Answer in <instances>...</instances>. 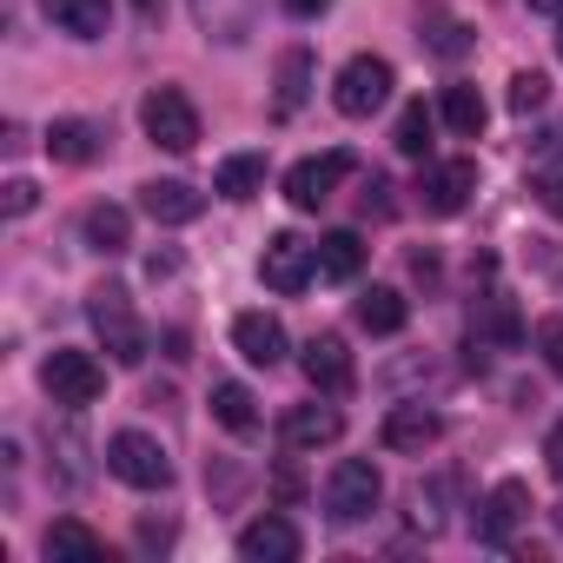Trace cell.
<instances>
[{"label":"cell","mask_w":563,"mask_h":563,"mask_svg":"<svg viewBox=\"0 0 563 563\" xmlns=\"http://www.w3.org/2000/svg\"><path fill=\"white\" fill-rule=\"evenodd\" d=\"M87 319H93V332H100L113 365H140L146 358V325L133 319V292L126 286H93L87 292Z\"/></svg>","instance_id":"1"},{"label":"cell","mask_w":563,"mask_h":563,"mask_svg":"<svg viewBox=\"0 0 563 563\" xmlns=\"http://www.w3.org/2000/svg\"><path fill=\"white\" fill-rule=\"evenodd\" d=\"M378 504H385L378 464H372V457H339L332 477H325V517H332V523H365Z\"/></svg>","instance_id":"2"},{"label":"cell","mask_w":563,"mask_h":563,"mask_svg":"<svg viewBox=\"0 0 563 563\" xmlns=\"http://www.w3.org/2000/svg\"><path fill=\"white\" fill-rule=\"evenodd\" d=\"M41 385H47V398H54V405L87 411V405L107 391V372H100V358H93V352L54 345V352H47V365H41Z\"/></svg>","instance_id":"3"},{"label":"cell","mask_w":563,"mask_h":563,"mask_svg":"<svg viewBox=\"0 0 563 563\" xmlns=\"http://www.w3.org/2000/svg\"><path fill=\"white\" fill-rule=\"evenodd\" d=\"M107 471H113L120 484H133V490H166V484H173V457H166V444L146 438V431H113V438H107Z\"/></svg>","instance_id":"4"},{"label":"cell","mask_w":563,"mask_h":563,"mask_svg":"<svg viewBox=\"0 0 563 563\" xmlns=\"http://www.w3.org/2000/svg\"><path fill=\"white\" fill-rule=\"evenodd\" d=\"M258 278H265V292L299 299L312 278H319V245H306L299 232H272L265 252H258Z\"/></svg>","instance_id":"5"},{"label":"cell","mask_w":563,"mask_h":563,"mask_svg":"<svg viewBox=\"0 0 563 563\" xmlns=\"http://www.w3.org/2000/svg\"><path fill=\"white\" fill-rule=\"evenodd\" d=\"M391 87H398L391 60H378V54H352V60L339 67L332 100H339V113H345V120H372V113L391 100Z\"/></svg>","instance_id":"6"},{"label":"cell","mask_w":563,"mask_h":563,"mask_svg":"<svg viewBox=\"0 0 563 563\" xmlns=\"http://www.w3.org/2000/svg\"><path fill=\"white\" fill-rule=\"evenodd\" d=\"M140 126H146V140L166 146V153H192V146H199V107H192L179 87H153V93L140 100Z\"/></svg>","instance_id":"7"},{"label":"cell","mask_w":563,"mask_h":563,"mask_svg":"<svg viewBox=\"0 0 563 563\" xmlns=\"http://www.w3.org/2000/svg\"><path fill=\"white\" fill-rule=\"evenodd\" d=\"M530 490L517 484V477H504V484H490L484 490V504H477V543H490V550H510L517 543V530L530 523Z\"/></svg>","instance_id":"8"},{"label":"cell","mask_w":563,"mask_h":563,"mask_svg":"<svg viewBox=\"0 0 563 563\" xmlns=\"http://www.w3.org/2000/svg\"><path fill=\"white\" fill-rule=\"evenodd\" d=\"M352 153L345 146H332V153H319V159H299L292 173H286V199H292V212H319L332 192H339V179H352Z\"/></svg>","instance_id":"9"},{"label":"cell","mask_w":563,"mask_h":563,"mask_svg":"<svg viewBox=\"0 0 563 563\" xmlns=\"http://www.w3.org/2000/svg\"><path fill=\"white\" fill-rule=\"evenodd\" d=\"M471 192H477V166L471 159H424V173H418V206L424 212L451 219V212L471 206Z\"/></svg>","instance_id":"10"},{"label":"cell","mask_w":563,"mask_h":563,"mask_svg":"<svg viewBox=\"0 0 563 563\" xmlns=\"http://www.w3.org/2000/svg\"><path fill=\"white\" fill-rule=\"evenodd\" d=\"M438 438H444V418H438L431 405H391L385 424H378V444L398 451V457H424Z\"/></svg>","instance_id":"11"},{"label":"cell","mask_w":563,"mask_h":563,"mask_svg":"<svg viewBox=\"0 0 563 563\" xmlns=\"http://www.w3.org/2000/svg\"><path fill=\"white\" fill-rule=\"evenodd\" d=\"M306 385L319 391V398H345L352 385H358V372H352V352H345V339H332V332H319L312 345H306Z\"/></svg>","instance_id":"12"},{"label":"cell","mask_w":563,"mask_h":563,"mask_svg":"<svg viewBox=\"0 0 563 563\" xmlns=\"http://www.w3.org/2000/svg\"><path fill=\"white\" fill-rule=\"evenodd\" d=\"M339 438H345L339 405H292L278 418V444L286 451H319V444H339Z\"/></svg>","instance_id":"13"},{"label":"cell","mask_w":563,"mask_h":563,"mask_svg":"<svg viewBox=\"0 0 563 563\" xmlns=\"http://www.w3.org/2000/svg\"><path fill=\"white\" fill-rule=\"evenodd\" d=\"M192 21L206 41L219 47H245L252 27H258V0H192Z\"/></svg>","instance_id":"14"},{"label":"cell","mask_w":563,"mask_h":563,"mask_svg":"<svg viewBox=\"0 0 563 563\" xmlns=\"http://www.w3.org/2000/svg\"><path fill=\"white\" fill-rule=\"evenodd\" d=\"M239 556L245 563H292L299 556V523L292 517H252L239 530Z\"/></svg>","instance_id":"15"},{"label":"cell","mask_w":563,"mask_h":563,"mask_svg":"<svg viewBox=\"0 0 563 563\" xmlns=\"http://www.w3.org/2000/svg\"><path fill=\"white\" fill-rule=\"evenodd\" d=\"M140 212L153 225H192L206 212V192L186 186V179H153V186H140Z\"/></svg>","instance_id":"16"},{"label":"cell","mask_w":563,"mask_h":563,"mask_svg":"<svg viewBox=\"0 0 563 563\" xmlns=\"http://www.w3.org/2000/svg\"><path fill=\"white\" fill-rule=\"evenodd\" d=\"M232 345H239V358L245 365H278V358H286V325H278L272 312H239L232 319Z\"/></svg>","instance_id":"17"},{"label":"cell","mask_w":563,"mask_h":563,"mask_svg":"<svg viewBox=\"0 0 563 563\" xmlns=\"http://www.w3.org/2000/svg\"><path fill=\"white\" fill-rule=\"evenodd\" d=\"M47 153H54L60 166H93V159L107 153V126H100V120H54V126H47Z\"/></svg>","instance_id":"18"},{"label":"cell","mask_w":563,"mask_h":563,"mask_svg":"<svg viewBox=\"0 0 563 563\" xmlns=\"http://www.w3.org/2000/svg\"><path fill=\"white\" fill-rule=\"evenodd\" d=\"M41 8L74 41H107V27H113V0H41Z\"/></svg>","instance_id":"19"},{"label":"cell","mask_w":563,"mask_h":563,"mask_svg":"<svg viewBox=\"0 0 563 563\" xmlns=\"http://www.w3.org/2000/svg\"><path fill=\"white\" fill-rule=\"evenodd\" d=\"M278 93H272V113L278 120H292L306 100H312V47H286L278 54V80H272Z\"/></svg>","instance_id":"20"},{"label":"cell","mask_w":563,"mask_h":563,"mask_svg":"<svg viewBox=\"0 0 563 563\" xmlns=\"http://www.w3.org/2000/svg\"><path fill=\"white\" fill-rule=\"evenodd\" d=\"M80 239L93 245V252H126L133 245V212L126 206H87V219H80Z\"/></svg>","instance_id":"21"},{"label":"cell","mask_w":563,"mask_h":563,"mask_svg":"<svg viewBox=\"0 0 563 563\" xmlns=\"http://www.w3.org/2000/svg\"><path fill=\"white\" fill-rule=\"evenodd\" d=\"M405 319H411V306H405V292H391V286H372V292L358 299V325H365L372 339L405 332Z\"/></svg>","instance_id":"22"},{"label":"cell","mask_w":563,"mask_h":563,"mask_svg":"<svg viewBox=\"0 0 563 563\" xmlns=\"http://www.w3.org/2000/svg\"><path fill=\"white\" fill-rule=\"evenodd\" d=\"M471 339L484 345V339H497V345H523V319H517V306L510 299H477V312H471Z\"/></svg>","instance_id":"23"},{"label":"cell","mask_w":563,"mask_h":563,"mask_svg":"<svg viewBox=\"0 0 563 563\" xmlns=\"http://www.w3.org/2000/svg\"><path fill=\"white\" fill-rule=\"evenodd\" d=\"M212 418H219L232 438H252V431H258V405H252V391H245L239 378H219V385H212Z\"/></svg>","instance_id":"24"},{"label":"cell","mask_w":563,"mask_h":563,"mask_svg":"<svg viewBox=\"0 0 563 563\" xmlns=\"http://www.w3.org/2000/svg\"><path fill=\"white\" fill-rule=\"evenodd\" d=\"M47 556H80V563H100L107 556V537L100 530H87L80 517H54V530H47V543H41Z\"/></svg>","instance_id":"25"},{"label":"cell","mask_w":563,"mask_h":563,"mask_svg":"<svg viewBox=\"0 0 563 563\" xmlns=\"http://www.w3.org/2000/svg\"><path fill=\"white\" fill-rule=\"evenodd\" d=\"M358 265H365V239L358 232H325L319 239V278L345 286V278H358Z\"/></svg>","instance_id":"26"},{"label":"cell","mask_w":563,"mask_h":563,"mask_svg":"<svg viewBox=\"0 0 563 563\" xmlns=\"http://www.w3.org/2000/svg\"><path fill=\"white\" fill-rule=\"evenodd\" d=\"M418 27H424L418 41H424L438 60H457V54H471V27H464V21H451L444 8H424V14H418Z\"/></svg>","instance_id":"27"},{"label":"cell","mask_w":563,"mask_h":563,"mask_svg":"<svg viewBox=\"0 0 563 563\" xmlns=\"http://www.w3.org/2000/svg\"><path fill=\"white\" fill-rule=\"evenodd\" d=\"M225 199H258L265 192V153H232L219 159V179H212Z\"/></svg>","instance_id":"28"},{"label":"cell","mask_w":563,"mask_h":563,"mask_svg":"<svg viewBox=\"0 0 563 563\" xmlns=\"http://www.w3.org/2000/svg\"><path fill=\"white\" fill-rule=\"evenodd\" d=\"M438 120H444L457 140H477V133H484V100H477V87H444Z\"/></svg>","instance_id":"29"},{"label":"cell","mask_w":563,"mask_h":563,"mask_svg":"<svg viewBox=\"0 0 563 563\" xmlns=\"http://www.w3.org/2000/svg\"><path fill=\"white\" fill-rule=\"evenodd\" d=\"M431 126H438V113H431L424 100H411V107L398 113V133H391L398 153H405V159H431Z\"/></svg>","instance_id":"30"},{"label":"cell","mask_w":563,"mask_h":563,"mask_svg":"<svg viewBox=\"0 0 563 563\" xmlns=\"http://www.w3.org/2000/svg\"><path fill=\"white\" fill-rule=\"evenodd\" d=\"M411 523H418L424 537H438V530H444V484H431V490L418 484V490H411Z\"/></svg>","instance_id":"31"},{"label":"cell","mask_w":563,"mask_h":563,"mask_svg":"<svg viewBox=\"0 0 563 563\" xmlns=\"http://www.w3.org/2000/svg\"><path fill=\"white\" fill-rule=\"evenodd\" d=\"M543 100H550V80H543L537 67H523V74L510 80V113H537Z\"/></svg>","instance_id":"32"},{"label":"cell","mask_w":563,"mask_h":563,"mask_svg":"<svg viewBox=\"0 0 563 563\" xmlns=\"http://www.w3.org/2000/svg\"><path fill=\"white\" fill-rule=\"evenodd\" d=\"M530 192H537V206H543L550 219H563V166H537Z\"/></svg>","instance_id":"33"},{"label":"cell","mask_w":563,"mask_h":563,"mask_svg":"<svg viewBox=\"0 0 563 563\" xmlns=\"http://www.w3.org/2000/svg\"><path fill=\"white\" fill-rule=\"evenodd\" d=\"M41 206V186L34 179H8V186H0V212H8V219H27Z\"/></svg>","instance_id":"34"},{"label":"cell","mask_w":563,"mask_h":563,"mask_svg":"<svg viewBox=\"0 0 563 563\" xmlns=\"http://www.w3.org/2000/svg\"><path fill=\"white\" fill-rule=\"evenodd\" d=\"M537 345H543V365L563 378V325H556V319H543V325H537Z\"/></svg>","instance_id":"35"},{"label":"cell","mask_w":563,"mask_h":563,"mask_svg":"<svg viewBox=\"0 0 563 563\" xmlns=\"http://www.w3.org/2000/svg\"><path fill=\"white\" fill-rule=\"evenodd\" d=\"M365 212H378V219H391V179H365Z\"/></svg>","instance_id":"36"},{"label":"cell","mask_w":563,"mask_h":563,"mask_svg":"<svg viewBox=\"0 0 563 563\" xmlns=\"http://www.w3.org/2000/svg\"><path fill=\"white\" fill-rule=\"evenodd\" d=\"M543 464H550V477L563 484V418L550 424V438H543Z\"/></svg>","instance_id":"37"},{"label":"cell","mask_w":563,"mask_h":563,"mask_svg":"<svg viewBox=\"0 0 563 563\" xmlns=\"http://www.w3.org/2000/svg\"><path fill=\"white\" fill-rule=\"evenodd\" d=\"M166 543H173V523H153V517H146V523H140V550H166Z\"/></svg>","instance_id":"38"},{"label":"cell","mask_w":563,"mask_h":563,"mask_svg":"<svg viewBox=\"0 0 563 563\" xmlns=\"http://www.w3.org/2000/svg\"><path fill=\"white\" fill-rule=\"evenodd\" d=\"M325 8H332V0H286L292 21H312V14H325Z\"/></svg>","instance_id":"39"},{"label":"cell","mask_w":563,"mask_h":563,"mask_svg":"<svg viewBox=\"0 0 563 563\" xmlns=\"http://www.w3.org/2000/svg\"><path fill=\"white\" fill-rule=\"evenodd\" d=\"M272 490H278V497H286V504H292V497H299V471L286 464V471H278V477H272Z\"/></svg>","instance_id":"40"},{"label":"cell","mask_w":563,"mask_h":563,"mask_svg":"<svg viewBox=\"0 0 563 563\" xmlns=\"http://www.w3.org/2000/svg\"><path fill=\"white\" fill-rule=\"evenodd\" d=\"M530 14H563V0H523Z\"/></svg>","instance_id":"41"},{"label":"cell","mask_w":563,"mask_h":563,"mask_svg":"<svg viewBox=\"0 0 563 563\" xmlns=\"http://www.w3.org/2000/svg\"><path fill=\"white\" fill-rule=\"evenodd\" d=\"M133 8H140V21H159V0H133Z\"/></svg>","instance_id":"42"},{"label":"cell","mask_w":563,"mask_h":563,"mask_svg":"<svg viewBox=\"0 0 563 563\" xmlns=\"http://www.w3.org/2000/svg\"><path fill=\"white\" fill-rule=\"evenodd\" d=\"M556 54H563V14H556Z\"/></svg>","instance_id":"43"}]
</instances>
